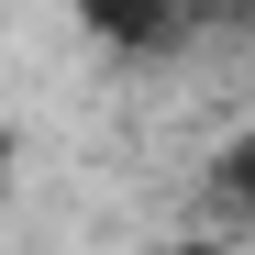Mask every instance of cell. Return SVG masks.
<instances>
[{
  "label": "cell",
  "instance_id": "7a4b0ae2",
  "mask_svg": "<svg viewBox=\"0 0 255 255\" xmlns=\"http://www.w3.org/2000/svg\"><path fill=\"white\" fill-rule=\"evenodd\" d=\"M78 22L100 33V45H133V56H155L166 33H178V0H67Z\"/></svg>",
  "mask_w": 255,
  "mask_h": 255
},
{
  "label": "cell",
  "instance_id": "3957f363",
  "mask_svg": "<svg viewBox=\"0 0 255 255\" xmlns=\"http://www.w3.org/2000/svg\"><path fill=\"white\" fill-rule=\"evenodd\" d=\"M133 255H222V233H166V244H133Z\"/></svg>",
  "mask_w": 255,
  "mask_h": 255
},
{
  "label": "cell",
  "instance_id": "6da1fadb",
  "mask_svg": "<svg viewBox=\"0 0 255 255\" xmlns=\"http://www.w3.org/2000/svg\"><path fill=\"white\" fill-rule=\"evenodd\" d=\"M200 200H211V233H222V222H255V122H233V133L211 144Z\"/></svg>",
  "mask_w": 255,
  "mask_h": 255
}]
</instances>
